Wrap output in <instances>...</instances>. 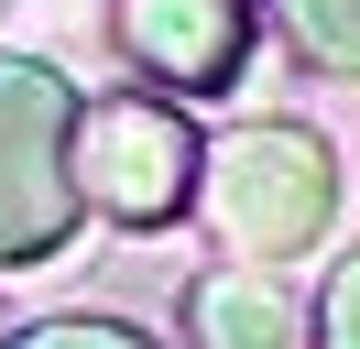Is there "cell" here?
Here are the masks:
<instances>
[{"instance_id":"cell-1","label":"cell","mask_w":360,"mask_h":349,"mask_svg":"<svg viewBox=\"0 0 360 349\" xmlns=\"http://www.w3.org/2000/svg\"><path fill=\"white\" fill-rule=\"evenodd\" d=\"M197 186L240 262H306L338 218V153L306 120H240V131H219Z\"/></svg>"},{"instance_id":"cell-2","label":"cell","mask_w":360,"mask_h":349,"mask_svg":"<svg viewBox=\"0 0 360 349\" xmlns=\"http://www.w3.org/2000/svg\"><path fill=\"white\" fill-rule=\"evenodd\" d=\"M77 87L44 55H0V273L77 240Z\"/></svg>"},{"instance_id":"cell-3","label":"cell","mask_w":360,"mask_h":349,"mask_svg":"<svg viewBox=\"0 0 360 349\" xmlns=\"http://www.w3.org/2000/svg\"><path fill=\"white\" fill-rule=\"evenodd\" d=\"M197 120L175 99H77V208L110 229H164L197 196Z\"/></svg>"},{"instance_id":"cell-4","label":"cell","mask_w":360,"mask_h":349,"mask_svg":"<svg viewBox=\"0 0 360 349\" xmlns=\"http://www.w3.org/2000/svg\"><path fill=\"white\" fill-rule=\"evenodd\" d=\"M120 55L175 99H219L251 65V0H120Z\"/></svg>"},{"instance_id":"cell-5","label":"cell","mask_w":360,"mask_h":349,"mask_svg":"<svg viewBox=\"0 0 360 349\" xmlns=\"http://www.w3.org/2000/svg\"><path fill=\"white\" fill-rule=\"evenodd\" d=\"M186 338L197 349H295V305L273 295V262H219L186 284Z\"/></svg>"},{"instance_id":"cell-6","label":"cell","mask_w":360,"mask_h":349,"mask_svg":"<svg viewBox=\"0 0 360 349\" xmlns=\"http://www.w3.org/2000/svg\"><path fill=\"white\" fill-rule=\"evenodd\" d=\"M273 22L316 77H360V0H273Z\"/></svg>"},{"instance_id":"cell-7","label":"cell","mask_w":360,"mask_h":349,"mask_svg":"<svg viewBox=\"0 0 360 349\" xmlns=\"http://www.w3.org/2000/svg\"><path fill=\"white\" fill-rule=\"evenodd\" d=\"M0 349H164V338H142L131 317H88V305H77V317H33V327H11Z\"/></svg>"},{"instance_id":"cell-8","label":"cell","mask_w":360,"mask_h":349,"mask_svg":"<svg viewBox=\"0 0 360 349\" xmlns=\"http://www.w3.org/2000/svg\"><path fill=\"white\" fill-rule=\"evenodd\" d=\"M306 338H316V349H360V251H349V262L328 273V295H316Z\"/></svg>"}]
</instances>
